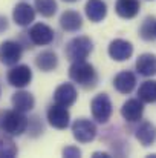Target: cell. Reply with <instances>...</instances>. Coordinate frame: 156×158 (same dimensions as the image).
Here are the masks:
<instances>
[{"label":"cell","mask_w":156,"mask_h":158,"mask_svg":"<svg viewBox=\"0 0 156 158\" xmlns=\"http://www.w3.org/2000/svg\"><path fill=\"white\" fill-rule=\"evenodd\" d=\"M136 71L142 77H153L156 75V55L153 54H141L136 60Z\"/></svg>","instance_id":"obj_16"},{"label":"cell","mask_w":156,"mask_h":158,"mask_svg":"<svg viewBox=\"0 0 156 158\" xmlns=\"http://www.w3.org/2000/svg\"><path fill=\"white\" fill-rule=\"evenodd\" d=\"M60 26L67 32H75L83 26V19L77 11H64L60 17Z\"/></svg>","instance_id":"obj_18"},{"label":"cell","mask_w":156,"mask_h":158,"mask_svg":"<svg viewBox=\"0 0 156 158\" xmlns=\"http://www.w3.org/2000/svg\"><path fill=\"white\" fill-rule=\"evenodd\" d=\"M12 19L18 26H29L35 19V9L29 3H17L12 11Z\"/></svg>","instance_id":"obj_12"},{"label":"cell","mask_w":156,"mask_h":158,"mask_svg":"<svg viewBox=\"0 0 156 158\" xmlns=\"http://www.w3.org/2000/svg\"><path fill=\"white\" fill-rule=\"evenodd\" d=\"M6 78H8V83L11 86H14L17 89H23L31 83L32 71H31V68L28 64H14L9 69Z\"/></svg>","instance_id":"obj_5"},{"label":"cell","mask_w":156,"mask_h":158,"mask_svg":"<svg viewBox=\"0 0 156 158\" xmlns=\"http://www.w3.org/2000/svg\"><path fill=\"white\" fill-rule=\"evenodd\" d=\"M77 89H75V86L74 85H70V83H63V85H60L57 89H55V92H54V102L57 103V105H61L64 106V107H69V106H72L75 102H77Z\"/></svg>","instance_id":"obj_11"},{"label":"cell","mask_w":156,"mask_h":158,"mask_svg":"<svg viewBox=\"0 0 156 158\" xmlns=\"http://www.w3.org/2000/svg\"><path fill=\"white\" fill-rule=\"evenodd\" d=\"M63 2H67V3H74V2H78V0H63Z\"/></svg>","instance_id":"obj_29"},{"label":"cell","mask_w":156,"mask_h":158,"mask_svg":"<svg viewBox=\"0 0 156 158\" xmlns=\"http://www.w3.org/2000/svg\"><path fill=\"white\" fill-rule=\"evenodd\" d=\"M155 37H156V26H155Z\"/></svg>","instance_id":"obj_30"},{"label":"cell","mask_w":156,"mask_h":158,"mask_svg":"<svg viewBox=\"0 0 156 158\" xmlns=\"http://www.w3.org/2000/svg\"><path fill=\"white\" fill-rule=\"evenodd\" d=\"M113 86L121 94H130L136 86V77L130 71H122L113 78Z\"/></svg>","instance_id":"obj_14"},{"label":"cell","mask_w":156,"mask_h":158,"mask_svg":"<svg viewBox=\"0 0 156 158\" xmlns=\"http://www.w3.org/2000/svg\"><path fill=\"white\" fill-rule=\"evenodd\" d=\"M94 49V43L89 37H84V35H80V37H75L72 39L67 46H66V57L70 60V61H81V60H86L89 57V54L92 52Z\"/></svg>","instance_id":"obj_3"},{"label":"cell","mask_w":156,"mask_h":158,"mask_svg":"<svg viewBox=\"0 0 156 158\" xmlns=\"http://www.w3.org/2000/svg\"><path fill=\"white\" fill-rule=\"evenodd\" d=\"M31 42L34 45H38V46H45V45H49L52 40H54V29L51 26L45 25V23H35L31 26L29 32H28Z\"/></svg>","instance_id":"obj_9"},{"label":"cell","mask_w":156,"mask_h":158,"mask_svg":"<svg viewBox=\"0 0 156 158\" xmlns=\"http://www.w3.org/2000/svg\"><path fill=\"white\" fill-rule=\"evenodd\" d=\"M34 6L38 14L43 17H52L57 12V2L55 0H35Z\"/></svg>","instance_id":"obj_24"},{"label":"cell","mask_w":156,"mask_h":158,"mask_svg":"<svg viewBox=\"0 0 156 158\" xmlns=\"http://www.w3.org/2000/svg\"><path fill=\"white\" fill-rule=\"evenodd\" d=\"M18 149L9 135L0 137V158H12L17 155Z\"/></svg>","instance_id":"obj_23"},{"label":"cell","mask_w":156,"mask_h":158,"mask_svg":"<svg viewBox=\"0 0 156 158\" xmlns=\"http://www.w3.org/2000/svg\"><path fill=\"white\" fill-rule=\"evenodd\" d=\"M81 155V151L75 146H67L66 149H63V157H69V158H77Z\"/></svg>","instance_id":"obj_26"},{"label":"cell","mask_w":156,"mask_h":158,"mask_svg":"<svg viewBox=\"0 0 156 158\" xmlns=\"http://www.w3.org/2000/svg\"><path fill=\"white\" fill-rule=\"evenodd\" d=\"M84 11H86V15L90 22L98 23V22L104 20L107 15V5L103 0H87Z\"/></svg>","instance_id":"obj_17"},{"label":"cell","mask_w":156,"mask_h":158,"mask_svg":"<svg viewBox=\"0 0 156 158\" xmlns=\"http://www.w3.org/2000/svg\"><path fill=\"white\" fill-rule=\"evenodd\" d=\"M46 117H48L49 124L52 127H55V129H66L69 126L70 114H69L67 107H64V106L57 105V103L49 106Z\"/></svg>","instance_id":"obj_8"},{"label":"cell","mask_w":156,"mask_h":158,"mask_svg":"<svg viewBox=\"0 0 156 158\" xmlns=\"http://www.w3.org/2000/svg\"><path fill=\"white\" fill-rule=\"evenodd\" d=\"M69 77L72 81H75L77 85L89 89V88H94L97 85V72H95V68L87 63L86 60H81V61H72V66L69 68Z\"/></svg>","instance_id":"obj_2"},{"label":"cell","mask_w":156,"mask_h":158,"mask_svg":"<svg viewBox=\"0 0 156 158\" xmlns=\"http://www.w3.org/2000/svg\"><path fill=\"white\" fill-rule=\"evenodd\" d=\"M35 64H37V68L40 71L49 72V71H54L58 66V57L52 51H43L35 57Z\"/></svg>","instance_id":"obj_21"},{"label":"cell","mask_w":156,"mask_h":158,"mask_svg":"<svg viewBox=\"0 0 156 158\" xmlns=\"http://www.w3.org/2000/svg\"><path fill=\"white\" fill-rule=\"evenodd\" d=\"M22 54H23V49L20 43L14 40H5L0 45V63L5 66H14L22 58Z\"/></svg>","instance_id":"obj_7"},{"label":"cell","mask_w":156,"mask_h":158,"mask_svg":"<svg viewBox=\"0 0 156 158\" xmlns=\"http://www.w3.org/2000/svg\"><path fill=\"white\" fill-rule=\"evenodd\" d=\"M74 138L80 143H90L97 137V126L87 118H78L72 124Z\"/></svg>","instance_id":"obj_6"},{"label":"cell","mask_w":156,"mask_h":158,"mask_svg":"<svg viewBox=\"0 0 156 158\" xmlns=\"http://www.w3.org/2000/svg\"><path fill=\"white\" fill-rule=\"evenodd\" d=\"M107 51H109L110 58H113L115 61H126L133 54V45L130 42H127V40L116 39V40L110 42Z\"/></svg>","instance_id":"obj_10"},{"label":"cell","mask_w":156,"mask_h":158,"mask_svg":"<svg viewBox=\"0 0 156 158\" xmlns=\"http://www.w3.org/2000/svg\"><path fill=\"white\" fill-rule=\"evenodd\" d=\"M28 126H29V121L23 112L12 109V110H5L0 114V127L9 137H20L23 132H26Z\"/></svg>","instance_id":"obj_1"},{"label":"cell","mask_w":156,"mask_h":158,"mask_svg":"<svg viewBox=\"0 0 156 158\" xmlns=\"http://www.w3.org/2000/svg\"><path fill=\"white\" fill-rule=\"evenodd\" d=\"M139 0H118L115 5V11L122 19H133L139 12Z\"/></svg>","instance_id":"obj_20"},{"label":"cell","mask_w":156,"mask_h":158,"mask_svg":"<svg viewBox=\"0 0 156 158\" xmlns=\"http://www.w3.org/2000/svg\"><path fill=\"white\" fill-rule=\"evenodd\" d=\"M155 26H156V19L155 17H147L141 28H139V34L144 40H153L155 39Z\"/></svg>","instance_id":"obj_25"},{"label":"cell","mask_w":156,"mask_h":158,"mask_svg":"<svg viewBox=\"0 0 156 158\" xmlns=\"http://www.w3.org/2000/svg\"><path fill=\"white\" fill-rule=\"evenodd\" d=\"M90 110H92V117L98 123H107L109 118L112 117V112H113L112 102H110L109 95L107 94L95 95L92 103H90Z\"/></svg>","instance_id":"obj_4"},{"label":"cell","mask_w":156,"mask_h":158,"mask_svg":"<svg viewBox=\"0 0 156 158\" xmlns=\"http://www.w3.org/2000/svg\"><path fill=\"white\" fill-rule=\"evenodd\" d=\"M6 29H8V20H6V17L0 15V34Z\"/></svg>","instance_id":"obj_27"},{"label":"cell","mask_w":156,"mask_h":158,"mask_svg":"<svg viewBox=\"0 0 156 158\" xmlns=\"http://www.w3.org/2000/svg\"><path fill=\"white\" fill-rule=\"evenodd\" d=\"M142 114H144V105L139 98H130L121 107L122 118L126 121H130V123L139 121L142 118Z\"/></svg>","instance_id":"obj_13"},{"label":"cell","mask_w":156,"mask_h":158,"mask_svg":"<svg viewBox=\"0 0 156 158\" xmlns=\"http://www.w3.org/2000/svg\"><path fill=\"white\" fill-rule=\"evenodd\" d=\"M136 140L144 146H152L156 141V126L150 121H144L136 129Z\"/></svg>","instance_id":"obj_19"},{"label":"cell","mask_w":156,"mask_h":158,"mask_svg":"<svg viewBox=\"0 0 156 158\" xmlns=\"http://www.w3.org/2000/svg\"><path fill=\"white\" fill-rule=\"evenodd\" d=\"M94 157H109V154H106V152H95V154H94Z\"/></svg>","instance_id":"obj_28"},{"label":"cell","mask_w":156,"mask_h":158,"mask_svg":"<svg viewBox=\"0 0 156 158\" xmlns=\"http://www.w3.org/2000/svg\"><path fill=\"white\" fill-rule=\"evenodd\" d=\"M138 98L142 103H155L156 102V80L144 81L138 89Z\"/></svg>","instance_id":"obj_22"},{"label":"cell","mask_w":156,"mask_h":158,"mask_svg":"<svg viewBox=\"0 0 156 158\" xmlns=\"http://www.w3.org/2000/svg\"><path fill=\"white\" fill-rule=\"evenodd\" d=\"M11 103H12V107L18 112H31L35 106V100L32 97L31 92H26V91H17L12 97H11Z\"/></svg>","instance_id":"obj_15"}]
</instances>
